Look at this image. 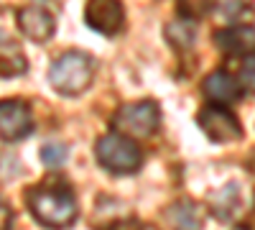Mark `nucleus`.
Segmentation results:
<instances>
[{
	"label": "nucleus",
	"mask_w": 255,
	"mask_h": 230,
	"mask_svg": "<svg viewBox=\"0 0 255 230\" xmlns=\"http://www.w3.org/2000/svg\"><path fill=\"white\" fill-rule=\"evenodd\" d=\"M26 202L33 218L51 230L69 228L77 220V200H74L72 187L64 179L51 177L46 182H41L38 187H31L26 192Z\"/></svg>",
	"instance_id": "f257e3e1"
},
{
	"label": "nucleus",
	"mask_w": 255,
	"mask_h": 230,
	"mask_svg": "<svg viewBox=\"0 0 255 230\" xmlns=\"http://www.w3.org/2000/svg\"><path fill=\"white\" fill-rule=\"evenodd\" d=\"M92 74H95V64L87 54L67 51L51 64L49 82L61 95H79L92 85Z\"/></svg>",
	"instance_id": "f03ea898"
},
{
	"label": "nucleus",
	"mask_w": 255,
	"mask_h": 230,
	"mask_svg": "<svg viewBox=\"0 0 255 230\" xmlns=\"http://www.w3.org/2000/svg\"><path fill=\"white\" fill-rule=\"evenodd\" d=\"M95 154L100 166H105L110 174H135L143 166V154L138 143L118 133L102 136L95 146Z\"/></svg>",
	"instance_id": "7ed1b4c3"
},
{
	"label": "nucleus",
	"mask_w": 255,
	"mask_h": 230,
	"mask_svg": "<svg viewBox=\"0 0 255 230\" xmlns=\"http://www.w3.org/2000/svg\"><path fill=\"white\" fill-rule=\"evenodd\" d=\"M161 125V108L153 100H143V102H128V105L118 108L113 115V128L118 136L125 138H148L158 131Z\"/></svg>",
	"instance_id": "20e7f679"
},
{
	"label": "nucleus",
	"mask_w": 255,
	"mask_h": 230,
	"mask_svg": "<svg viewBox=\"0 0 255 230\" xmlns=\"http://www.w3.org/2000/svg\"><path fill=\"white\" fill-rule=\"evenodd\" d=\"M199 128L212 143H235L245 136L240 120L222 105H207L199 115Z\"/></svg>",
	"instance_id": "39448f33"
},
{
	"label": "nucleus",
	"mask_w": 255,
	"mask_h": 230,
	"mask_svg": "<svg viewBox=\"0 0 255 230\" xmlns=\"http://www.w3.org/2000/svg\"><path fill=\"white\" fill-rule=\"evenodd\" d=\"M87 26L105 36H118L125 26V8L120 0H90L84 8Z\"/></svg>",
	"instance_id": "423d86ee"
},
{
	"label": "nucleus",
	"mask_w": 255,
	"mask_h": 230,
	"mask_svg": "<svg viewBox=\"0 0 255 230\" xmlns=\"http://www.w3.org/2000/svg\"><path fill=\"white\" fill-rule=\"evenodd\" d=\"M33 131L31 108L23 100H3L0 102V141L15 143Z\"/></svg>",
	"instance_id": "0eeeda50"
},
{
	"label": "nucleus",
	"mask_w": 255,
	"mask_h": 230,
	"mask_svg": "<svg viewBox=\"0 0 255 230\" xmlns=\"http://www.w3.org/2000/svg\"><path fill=\"white\" fill-rule=\"evenodd\" d=\"M18 28L26 38L36 41V44H44L54 36V18L46 8H38V5H26L18 10Z\"/></svg>",
	"instance_id": "6e6552de"
},
{
	"label": "nucleus",
	"mask_w": 255,
	"mask_h": 230,
	"mask_svg": "<svg viewBox=\"0 0 255 230\" xmlns=\"http://www.w3.org/2000/svg\"><path fill=\"white\" fill-rule=\"evenodd\" d=\"M204 95L212 100V105H222L225 108V105L238 102L245 95V90H243V85L230 72L217 69V72H212L204 79Z\"/></svg>",
	"instance_id": "1a4fd4ad"
},
{
	"label": "nucleus",
	"mask_w": 255,
	"mask_h": 230,
	"mask_svg": "<svg viewBox=\"0 0 255 230\" xmlns=\"http://www.w3.org/2000/svg\"><path fill=\"white\" fill-rule=\"evenodd\" d=\"M253 26H232V28H225V31H217L215 33V44L225 51V54H232V56H250L253 54Z\"/></svg>",
	"instance_id": "9d476101"
},
{
	"label": "nucleus",
	"mask_w": 255,
	"mask_h": 230,
	"mask_svg": "<svg viewBox=\"0 0 255 230\" xmlns=\"http://www.w3.org/2000/svg\"><path fill=\"white\" fill-rule=\"evenodd\" d=\"M28 69V61L23 49L18 46V41L10 38L8 33L0 31V77H18V74H26Z\"/></svg>",
	"instance_id": "9b49d317"
},
{
	"label": "nucleus",
	"mask_w": 255,
	"mask_h": 230,
	"mask_svg": "<svg viewBox=\"0 0 255 230\" xmlns=\"http://www.w3.org/2000/svg\"><path fill=\"white\" fill-rule=\"evenodd\" d=\"M166 220L176 230H199L202 228V210H199V205L181 200V202H174L166 210Z\"/></svg>",
	"instance_id": "f8f14e48"
},
{
	"label": "nucleus",
	"mask_w": 255,
	"mask_h": 230,
	"mask_svg": "<svg viewBox=\"0 0 255 230\" xmlns=\"http://www.w3.org/2000/svg\"><path fill=\"white\" fill-rule=\"evenodd\" d=\"M194 36H197L194 33V23L186 20V18H179V20H174V23L166 26V38L171 41L176 49H189L191 44H194Z\"/></svg>",
	"instance_id": "ddd939ff"
},
{
	"label": "nucleus",
	"mask_w": 255,
	"mask_h": 230,
	"mask_svg": "<svg viewBox=\"0 0 255 230\" xmlns=\"http://www.w3.org/2000/svg\"><path fill=\"white\" fill-rule=\"evenodd\" d=\"M215 8V0H179V10L186 20H197Z\"/></svg>",
	"instance_id": "4468645a"
},
{
	"label": "nucleus",
	"mask_w": 255,
	"mask_h": 230,
	"mask_svg": "<svg viewBox=\"0 0 255 230\" xmlns=\"http://www.w3.org/2000/svg\"><path fill=\"white\" fill-rule=\"evenodd\" d=\"M69 156V149L64 143H46L41 146V161H44L46 166H61L64 161H67Z\"/></svg>",
	"instance_id": "2eb2a0df"
},
{
	"label": "nucleus",
	"mask_w": 255,
	"mask_h": 230,
	"mask_svg": "<svg viewBox=\"0 0 255 230\" xmlns=\"http://www.w3.org/2000/svg\"><path fill=\"white\" fill-rule=\"evenodd\" d=\"M105 230H156V228L148 225V223H143V220L128 218V220H115V223H110Z\"/></svg>",
	"instance_id": "dca6fc26"
},
{
	"label": "nucleus",
	"mask_w": 255,
	"mask_h": 230,
	"mask_svg": "<svg viewBox=\"0 0 255 230\" xmlns=\"http://www.w3.org/2000/svg\"><path fill=\"white\" fill-rule=\"evenodd\" d=\"M243 90L253 92V56H245V67H243Z\"/></svg>",
	"instance_id": "f3484780"
},
{
	"label": "nucleus",
	"mask_w": 255,
	"mask_h": 230,
	"mask_svg": "<svg viewBox=\"0 0 255 230\" xmlns=\"http://www.w3.org/2000/svg\"><path fill=\"white\" fill-rule=\"evenodd\" d=\"M13 225V213H10V207L0 200V230H10Z\"/></svg>",
	"instance_id": "a211bd4d"
}]
</instances>
